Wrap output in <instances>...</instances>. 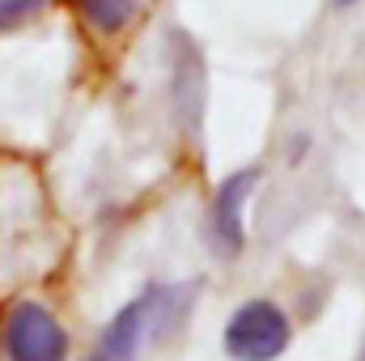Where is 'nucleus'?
<instances>
[{"label":"nucleus","mask_w":365,"mask_h":361,"mask_svg":"<svg viewBox=\"0 0 365 361\" xmlns=\"http://www.w3.org/2000/svg\"><path fill=\"white\" fill-rule=\"evenodd\" d=\"M289 340H293V323L272 298L242 302L221 332V349L230 361H276L284 357Z\"/></svg>","instance_id":"nucleus-1"},{"label":"nucleus","mask_w":365,"mask_h":361,"mask_svg":"<svg viewBox=\"0 0 365 361\" xmlns=\"http://www.w3.org/2000/svg\"><path fill=\"white\" fill-rule=\"evenodd\" d=\"M0 345H4L9 361H64L68 357V332L38 302H17L9 310Z\"/></svg>","instance_id":"nucleus-2"},{"label":"nucleus","mask_w":365,"mask_h":361,"mask_svg":"<svg viewBox=\"0 0 365 361\" xmlns=\"http://www.w3.org/2000/svg\"><path fill=\"white\" fill-rule=\"evenodd\" d=\"M170 285L162 289V285H149L140 298H132L106 327H102V336H98V357L106 361H132L140 353V345H145V336L153 332V323H158V310L170 302Z\"/></svg>","instance_id":"nucleus-3"},{"label":"nucleus","mask_w":365,"mask_h":361,"mask_svg":"<svg viewBox=\"0 0 365 361\" xmlns=\"http://www.w3.org/2000/svg\"><path fill=\"white\" fill-rule=\"evenodd\" d=\"M255 183H259V166H247V171H234L212 195L208 234H212V247L221 255H238L247 243V200H251Z\"/></svg>","instance_id":"nucleus-4"},{"label":"nucleus","mask_w":365,"mask_h":361,"mask_svg":"<svg viewBox=\"0 0 365 361\" xmlns=\"http://www.w3.org/2000/svg\"><path fill=\"white\" fill-rule=\"evenodd\" d=\"M68 4L77 9V17L90 26L93 34L115 39L119 30H128V26H132V17L140 13V4H145V0H68Z\"/></svg>","instance_id":"nucleus-5"},{"label":"nucleus","mask_w":365,"mask_h":361,"mask_svg":"<svg viewBox=\"0 0 365 361\" xmlns=\"http://www.w3.org/2000/svg\"><path fill=\"white\" fill-rule=\"evenodd\" d=\"M38 9H47V0H0V30H9V26H17V21H26V17H34Z\"/></svg>","instance_id":"nucleus-6"},{"label":"nucleus","mask_w":365,"mask_h":361,"mask_svg":"<svg viewBox=\"0 0 365 361\" xmlns=\"http://www.w3.org/2000/svg\"><path fill=\"white\" fill-rule=\"evenodd\" d=\"M331 4H336V9H353L357 0H331Z\"/></svg>","instance_id":"nucleus-7"},{"label":"nucleus","mask_w":365,"mask_h":361,"mask_svg":"<svg viewBox=\"0 0 365 361\" xmlns=\"http://www.w3.org/2000/svg\"><path fill=\"white\" fill-rule=\"evenodd\" d=\"M357 361H365V340H361V357H357Z\"/></svg>","instance_id":"nucleus-8"},{"label":"nucleus","mask_w":365,"mask_h":361,"mask_svg":"<svg viewBox=\"0 0 365 361\" xmlns=\"http://www.w3.org/2000/svg\"><path fill=\"white\" fill-rule=\"evenodd\" d=\"M90 361H106V357H90Z\"/></svg>","instance_id":"nucleus-9"}]
</instances>
